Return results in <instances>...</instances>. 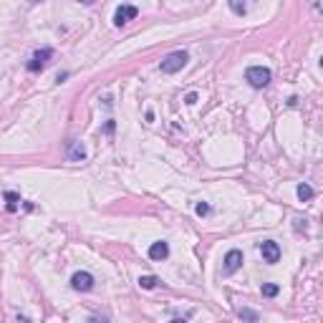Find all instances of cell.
<instances>
[{
    "instance_id": "cell-16",
    "label": "cell",
    "mask_w": 323,
    "mask_h": 323,
    "mask_svg": "<svg viewBox=\"0 0 323 323\" xmlns=\"http://www.w3.org/2000/svg\"><path fill=\"white\" fill-rule=\"evenodd\" d=\"M195 212H197L200 217H205V215H210V205H207V202H197V207H195Z\"/></svg>"
},
{
    "instance_id": "cell-8",
    "label": "cell",
    "mask_w": 323,
    "mask_h": 323,
    "mask_svg": "<svg viewBox=\"0 0 323 323\" xmlns=\"http://www.w3.org/2000/svg\"><path fill=\"white\" fill-rule=\"evenodd\" d=\"M170 255V243H165V240H156L151 248H149V258L151 260H165Z\"/></svg>"
},
{
    "instance_id": "cell-1",
    "label": "cell",
    "mask_w": 323,
    "mask_h": 323,
    "mask_svg": "<svg viewBox=\"0 0 323 323\" xmlns=\"http://www.w3.org/2000/svg\"><path fill=\"white\" fill-rule=\"evenodd\" d=\"M187 61H190V53L187 51H172V53H167L165 58H162V63H159V68H162V73H177V71H182L185 66H187Z\"/></svg>"
},
{
    "instance_id": "cell-11",
    "label": "cell",
    "mask_w": 323,
    "mask_h": 323,
    "mask_svg": "<svg viewBox=\"0 0 323 323\" xmlns=\"http://www.w3.org/2000/svg\"><path fill=\"white\" fill-rule=\"evenodd\" d=\"M227 6H230V11L235 16H245L248 13V3H245V0H227Z\"/></svg>"
},
{
    "instance_id": "cell-4",
    "label": "cell",
    "mask_w": 323,
    "mask_h": 323,
    "mask_svg": "<svg viewBox=\"0 0 323 323\" xmlns=\"http://www.w3.org/2000/svg\"><path fill=\"white\" fill-rule=\"evenodd\" d=\"M260 255H263V263L275 265L280 260V245L275 240H265V243H260Z\"/></svg>"
},
{
    "instance_id": "cell-18",
    "label": "cell",
    "mask_w": 323,
    "mask_h": 323,
    "mask_svg": "<svg viewBox=\"0 0 323 323\" xmlns=\"http://www.w3.org/2000/svg\"><path fill=\"white\" fill-rule=\"evenodd\" d=\"M114 129H116V124H114V119H109V121H106V126H104V131H106V134H111Z\"/></svg>"
},
{
    "instance_id": "cell-10",
    "label": "cell",
    "mask_w": 323,
    "mask_h": 323,
    "mask_svg": "<svg viewBox=\"0 0 323 323\" xmlns=\"http://www.w3.org/2000/svg\"><path fill=\"white\" fill-rule=\"evenodd\" d=\"M295 192H298V200H300V202H310V200H313V187L305 185V182H300Z\"/></svg>"
},
{
    "instance_id": "cell-14",
    "label": "cell",
    "mask_w": 323,
    "mask_h": 323,
    "mask_svg": "<svg viewBox=\"0 0 323 323\" xmlns=\"http://www.w3.org/2000/svg\"><path fill=\"white\" fill-rule=\"evenodd\" d=\"M260 290H263V295H265V298H275V295L280 293V285H278V283H263V288H260Z\"/></svg>"
},
{
    "instance_id": "cell-20",
    "label": "cell",
    "mask_w": 323,
    "mask_h": 323,
    "mask_svg": "<svg viewBox=\"0 0 323 323\" xmlns=\"http://www.w3.org/2000/svg\"><path fill=\"white\" fill-rule=\"evenodd\" d=\"M31 3H41V0H31Z\"/></svg>"
},
{
    "instance_id": "cell-6",
    "label": "cell",
    "mask_w": 323,
    "mask_h": 323,
    "mask_svg": "<svg viewBox=\"0 0 323 323\" xmlns=\"http://www.w3.org/2000/svg\"><path fill=\"white\" fill-rule=\"evenodd\" d=\"M240 265H243V250H237V248L227 250V255H225V275L237 273Z\"/></svg>"
},
{
    "instance_id": "cell-9",
    "label": "cell",
    "mask_w": 323,
    "mask_h": 323,
    "mask_svg": "<svg viewBox=\"0 0 323 323\" xmlns=\"http://www.w3.org/2000/svg\"><path fill=\"white\" fill-rule=\"evenodd\" d=\"M68 159H71V162H84V159H86V146H84L81 141L71 139V141H68Z\"/></svg>"
},
{
    "instance_id": "cell-7",
    "label": "cell",
    "mask_w": 323,
    "mask_h": 323,
    "mask_svg": "<svg viewBox=\"0 0 323 323\" xmlns=\"http://www.w3.org/2000/svg\"><path fill=\"white\" fill-rule=\"evenodd\" d=\"M51 58H53V48H41V51H36L33 58H31V63H28V71H41Z\"/></svg>"
},
{
    "instance_id": "cell-17",
    "label": "cell",
    "mask_w": 323,
    "mask_h": 323,
    "mask_svg": "<svg viewBox=\"0 0 323 323\" xmlns=\"http://www.w3.org/2000/svg\"><path fill=\"white\" fill-rule=\"evenodd\" d=\"M185 104H190V106H192V104H197V94H195V91H192V94H187V96H185Z\"/></svg>"
},
{
    "instance_id": "cell-13",
    "label": "cell",
    "mask_w": 323,
    "mask_h": 323,
    "mask_svg": "<svg viewBox=\"0 0 323 323\" xmlns=\"http://www.w3.org/2000/svg\"><path fill=\"white\" fill-rule=\"evenodd\" d=\"M139 285H141L144 290H151V288L159 285V278H156V275H141V278H139Z\"/></svg>"
},
{
    "instance_id": "cell-2",
    "label": "cell",
    "mask_w": 323,
    "mask_h": 323,
    "mask_svg": "<svg viewBox=\"0 0 323 323\" xmlns=\"http://www.w3.org/2000/svg\"><path fill=\"white\" fill-rule=\"evenodd\" d=\"M245 81H248L253 89H265V86L273 81V73H270V68H265V66H250V68L245 71Z\"/></svg>"
},
{
    "instance_id": "cell-12",
    "label": "cell",
    "mask_w": 323,
    "mask_h": 323,
    "mask_svg": "<svg viewBox=\"0 0 323 323\" xmlns=\"http://www.w3.org/2000/svg\"><path fill=\"white\" fill-rule=\"evenodd\" d=\"M18 202H21V195L18 192H6V207H8V212H16L18 210Z\"/></svg>"
},
{
    "instance_id": "cell-15",
    "label": "cell",
    "mask_w": 323,
    "mask_h": 323,
    "mask_svg": "<svg viewBox=\"0 0 323 323\" xmlns=\"http://www.w3.org/2000/svg\"><path fill=\"white\" fill-rule=\"evenodd\" d=\"M237 318H243V320H253V323H255V320H260V315H258L255 310H250V308H240V310H237Z\"/></svg>"
},
{
    "instance_id": "cell-3",
    "label": "cell",
    "mask_w": 323,
    "mask_h": 323,
    "mask_svg": "<svg viewBox=\"0 0 323 323\" xmlns=\"http://www.w3.org/2000/svg\"><path fill=\"white\" fill-rule=\"evenodd\" d=\"M94 275L89 273V270H78V273H73L71 275V288L73 290H78V293H89L91 288H94Z\"/></svg>"
},
{
    "instance_id": "cell-5",
    "label": "cell",
    "mask_w": 323,
    "mask_h": 323,
    "mask_svg": "<svg viewBox=\"0 0 323 323\" xmlns=\"http://www.w3.org/2000/svg\"><path fill=\"white\" fill-rule=\"evenodd\" d=\"M136 16H139V8H136V6H119L116 13H114V26L121 28V26H126L129 21H134Z\"/></svg>"
},
{
    "instance_id": "cell-19",
    "label": "cell",
    "mask_w": 323,
    "mask_h": 323,
    "mask_svg": "<svg viewBox=\"0 0 323 323\" xmlns=\"http://www.w3.org/2000/svg\"><path fill=\"white\" fill-rule=\"evenodd\" d=\"M78 3H81V6H94L96 0H78Z\"/></svg>"
}]
</instances>
